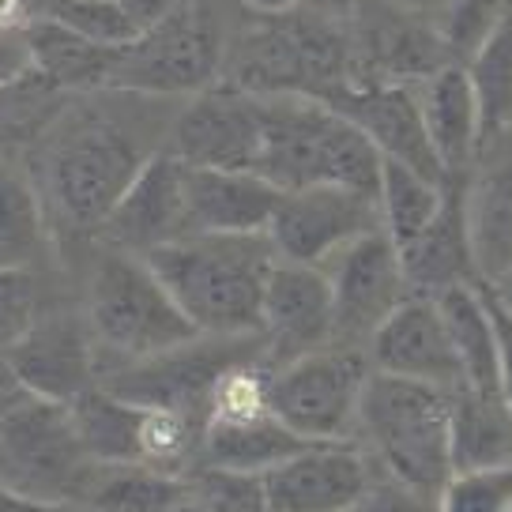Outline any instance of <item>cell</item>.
<instances>
[{
  "mask_svg": "<svg viewBox=\"0 0 512 512\" xmlns=\"http://www.w3.org/2000/svg\"><path fill=\"white\" fill-rule=\"evenodd\" d=\"M80 106H68L49 121L42 147V181L49 204L64 223L98 230L117 200L136 181L151 155L166 147L170 128L151 125L162 98L95 91Z\"/></svg>",
  "mask_w": 512,
  "mask_h": 512,
  "instance_id": "6da1fadb",
  "label": "cell"
},
{
  "mask_svg": "<svg viewBox=\"0 0 512 512\" xmlns=\"http://www.w3.org/2000/svg\"><path fill=\"white\" fill-rule=\"evenodd\" d=\"M144 260L200 336H260L264 283L279 260L268 234H192Z\"/></svg>",
  "mask_w": 512,
  "mask_h": 512,
  "instance_id": "7a4b0ae2",
  "label": "cell"
},
{
  "mask_svg": "<svg viewBox=\"0 0 512 512\" xmlns=\"http://www.w3.org/2000/svg\"><path fill=\"white\" fill-rule=\"evenodd\" d=\"M223 80L256 98L332 102L354 83L347 27L305 8L283 16H249L230 31Z\"/></svg>",
  "mask_w": 512,
  "mask_h": 512,
  "instance_id": "3957f363",
  "label": "cell"
},
{
  "mask_svg": "<svg viewBox=\"0 0 512 512\" xmlns=\"http://www.w3.org/2000/svg\"><path fill=\"white\" fill-rule=\"evenodd\" d=\"M264 147L256 174L279 192L339 185L377 196L381 155L358 128L317 98H260Z\"/></svg>",
  "mask_w": 512,
  "mask_h": 512,
  "instance_id": "277c9868",
  "label": "cell"
},
{
  "mask_svg": "<svg viewBox=\"0 0 512 512\" xmlns=\"http://www.w3.org/2000/svg\"><path fill=\"white\" fill-rule=\"evenodd\" d=\"M366 456L400 490L433 501L452 475L448 460V392L430 384L369 373L358 403V433Z\"/></svg>",
  "mask_w": 512,
  "mask_h": 512,
  "instance_id": "5b68a950",
  "label": "cell"
},
{
  "mask_svg": "<svg viewBox=\"0 0 512 512\" xmlns=\"http://www.w3.org/2000/svg\"><path fill=\"white\" fill-rule=\"evenodd\" d=\"M83 320L95 339L98 377L117 366H132L162 351H174L200 336L144 256L110 249V245L91 272Z\"/></svg>",
  "mask_w": 512,
  "mask_h": 512,
  "instance_id": "8992f818",
  "label": "cell"
},
{
  "mask_svg": "<svg viewBox=\"0 0 512 512\" xmlns=\"http://www.w3.org/2000/svg\"><path fill=\"white\" fill-rule=\"evenodd\" d=\"M230 23L219 0H189L174 16L121 46L106 91L185 102L223 80Z\"/></svg>",
  "mask_w": 512,
  "mask_h": 512,
  "instance_id": "52a82bcc",
  "label": "cell"
},
{
  "mask_svg": "<svg viewBox=\"0 0 512 512\" xmlns=\"http://www.w3.org/2000/svg\"><path fill=\"white\" fill-rule=\"evenodd\" d=\"M95 471L68 403L38 400L12 384L0 411V486L27 501L80 509Z\"/></svg>",
  "mask_w": 512,
  "mask_h": 512,
  "instance_id": "ba28073f",
  "label": "cell"
},
{
  "mask_svg": "<svg viewBox=\"0 0 512 512\" xmlns=\"http://www.w3.org/2000/svg\"><path fill=\"white\" fill-rule=\"evenodd\" d=\"M369 373L373 366L362 347L328 343L268 373V407L305 445L354 441Z\"/></svg>",
  "mask_w": 512,
  "mask_h": 512,
  "instance_id": "9c48e42d",
  "label": "cell"
},
{
  "mask_svg": "<svg viewBox=\"0 0 512 512\" xmlns=\"http://www.w3.org/2000/svg\"><path fill=\"white\" fill-rule=\"evenodd\" d=\"M245 358H264L260 336H196L174 351L110 369L98 377V384L140 407H170V411L204 418L211 388L219 384L226 369Z\"/></svg>",
  "mask_w": 512,
  "mask_h": 512,
  "instance_id": "30bf717a",
  "label": "cell"
},
{
  "mask_svg": "<svg viewBox=\"0 0 512 512\" xmlns=\"http://www.w3.org/2000/svg\"><path fill=\"white\" fill-rule=\"evenodd\" d=\"M264 147V106L234 83H211L177 106L166 151L185 166L204 170H249L256 174Z\"/></svg>",
  "mask_w": 512,
  "mask_h": 512,
  "instance_id": "8fae6325",
  "label": "cell"
},
{
  "mask_svg": "<svg viewBox=\"0 0 512 512\" xmlns=\"http://www.w3.org/2000/svg\"><path fill=\"white\" fill-rule=\"evenodd\" d=\"M332 290V343L362 347L411 294L400 249L384 230H369L320 264Z\"/></svg>",
  "mask_w": 512,
  "mask_h": 512,
  "instance_id": "7c38bea8",
  "label": "cell"
},
{
  "mask_svg": "<svg viewBox=\"0 0 512 512\" xmlns=\"http://www.w3.org/2000/svg\"><path fill=\"white\" fill-rule=\"evenodd\" d=\"M369 230H381L377 196L339 185H309V189L279 192V204L264 234L279 260L320 268L343 245H351Z\"/></svg>",
  "mask_w": 512,
  "mask_h": 512,
  "instance_id": "4fadbf2b",
  "label": "cell"
},
{
  "mask_svg": "<svg viewBox=\"0 0 512 512\" xmlns=\"http://www.w3.org/2000/svg\"><path fill=\"white\" fill-rule=\"evenodd\" d=\"M0 362L19 392L49 403H72L98 384L95 339L83 313H38L0 351Z\"/></svg>",
  "mask_w": 512,
  "mask_h": 512,
  "instance_id": "5bb4252c",
  "label": "cell"
},
{
  "mask_svg": "<svg viewBox=\"0 0 512 512\" xmlns=\"http://www.w3.org/2000/svg\"><path fill=\"white\" fill-rule=\"evenodd\" d=\"M343 27L351 38L354 83H418L452 64L430 19L411 16L392 0H358Z\"/></svg>",
  "mask_w": 512,
  "mask_h": 512,
  "instance_id": "9a60e30c",
  "label": "cell"
},
{
  "mask_svg": "<svg viewBox=\"0 0 512 512\" xmlns=\"http://www.w3.org/2000/svg\"><path fill=\"white\" fill-rule=\"evenodd\" d=\"M268 512H354L373 494V460L358 441L305 445L264 475Z\"/></svg>",
  "mask_w": 512,
  "mask_h": 512,
  "instance_id": "2e32d148",
  "label": "cell"
},
{
  "mask_svg": "<svg viewBox=\"0 0 512 512\" xmlns=\"http://www.w3.org/2000/svg\"><path fill=\"white\" fill-rule=\"evenodd\" d=\"M366 354L369 366L388 377L430 384L448 396L464 388L460 358L452 351L445 317L437 309V298H426V294H407L392 309V317L373 332Z\"/></svg>",
  "mask_w": 512,
  "mask_h": 512,
  "instance_id": "e0dca14e",
  "label": "cell"
},
{
  "mask_svg": "<svg viewBox=\"0 0 512 512\" xmlns=\"http://www.w3.org/2000/svg\"><path fill=\"white\" fill-rule=\"evenodd\" d=\"M332 343V290L320 268L275 260L260 302V347L268 369Z\"/></svg>",
  "mask_w": 512,
  "mask_h": 512,
  "instance_id": "ac0fdd59",
  "label": "cell"
},
{
  "mask_svg": "<svg viewBox=\"0 0 512 512\" xmlns=\"http://www.w3.org/2000/svg\"><path fill=\"white\" fill-rule=\"evenodd\" d=\"M110 249L147 256L189 238V211H185V162L174 159L166 147L151 155L136 181L117 200V208L98 226Z\"/></svg>",
  "mask_w": 512,
  "mask_h": 512,
  "instance_id": "d6986e66",
  "label": "cell"
},
{
  "mask_svg": "<svg viewBox=\"0 0 512 512\" xmlns=\"http://www.w3.org/2000/svg\"><path fill=\"white\" fill-rule=\"evenodd\" d=\"M324 106L343 113L377 147L384 162H400L415 174L448 185L430 147L426 125H422V113H418L415 83H351L343 95Z\"/></svg>",
  "mask_w": 512,
  "mask_h": 512,
  "instance_id": "ffe728a7",
  "label": "cell"
},
{
  "mask_svg": "<svg viewBox=\"0 0 512 512\" xmlns=\"http://www.w3.org/2000/svg\"><path fill=\"white\" fill-rule=\"evenodd\" d=\"M467 238L479 283L512 272V136L479 151L464 181Z\"/></svg>",
  "mask_w": 512,
  "mask_h": 512,
  "instance_id": "44dd1931",
  "label": "cell"
},
{
  "mask_svg": "<svg viewBox=\"0 0 512 512\" xmlns=\"http://www.w3.org/2000/svg\"><path fill=\"white\" fill-rule=\"evenodd\" d=\"M279 189L249 170L185 166V211L192 234H264Z\"/></svg>",
  "mask_w": 512,
  "mask_h": 512,
  "instance_id": "7402d4cb",
  "label": "cell"
},
{
  "mask_svg": "<svg viewBox=\"0 0 512 512\" xmlns=\"http://www.w3.org/2000/svg\"><path fill=\"white\" fill-rule=\"evenodd\" d=\"M415 98L445 181H467L479 159V110L464 64L452 61L426 80H418Z\"/></svg>",
  "mask_w": 512,
  "mask_h": 512,
  "instance_id": "603a6c76",
  "label": "cell"
},
{
  "mask_svg": "<svg viewBox=\"0 0 512 512\" xmlns=\"http://www.w3.org/2000/svg\"><path fill=\"white\" fill-rule=\"evenodd\" d=\"M400 264L411 294H426V298H437L452 287H475L479 283L471 238H467L464 181H448L441 211L433 215V223L407 249H400Z\"/></svg>",
  "mask_w": 512,
  "mask_h": 512,
  "instance_id": "cb8c5ba5",
  "label": "cell"
},
{
  "mask_svg": "<svg viewBox=\"0 0 512 512\" xmlns=\"http://www.w3.org/2000/svg\"><path fill=\"white\" fill-rule=\"evenodd\" d=\"M19 42L27 53V72L53 95L106 91L117 53H121V46H102L46 19H31L19 34Z\"/></svg>",
  "mask_w": 512,
  "mask_h": 512,
  "instance_id": "d4e9b609",
  "label": "cell"
},
{
  "mask_svg": "<svg viewBox=\"0 0 512 512\" xmlns=\"http://www.w3.org/2000/svg\"><path fill=\"white\" fill-rule=\"evenodd\" d=\"M448 460L452 471L512 464V411L501 392L460 388L448 396Z\"/></svg>",
  "mask_w": 512,
  "mask_h": 512,
  "instance_id": "484cf974",
  "label": "cell"
},
{
  "mask_svg": "<svg viewBox=\"0 0 512 512\" xmlns=\"http://www.w3.org/2000/svg\"><path fill=\"white\" fill-rule=\"evenodd\" d=\"M437 309L445 317L452 351L460 358L464 388L479 392H501V351H497V328L490 305L482 298V287H452L437 294Z\"/></svg>",
  "mask_w": 512,
  "mask_h": 512,
  "instance_id": "4316f807",
  "label": "cell"
},
{
  "mask_svg": "<svg viewBox=\"0 0 512 512\" xmlns=\"http://www.w3.org/2000/svg\"><path fill=\"white\" fill-rule=\"evenodd\" d=\"M68 415L95 464H140V403H128L95 384L68 403Z\"/></svg>",
  "mask_w": 512,
  "mask_h": 512,
  "instance_id": "83f0119b",
  "label": "cell"
},
{
  "mask_svg": "<svg viewBox=\"0 0 512 512\" xmlns=\"http://www.w3.org/2000/svg\"><path fill=\"white\" fill-rule=\"evenodd\" d=\"M464 64L475 110H479V151L512 136V16L482 42Z\"/></svg>",
  "mask_w": 512,
  "mask_h": 512,
  "instance_id": "f1b7e54d",
  "label": "cell"
},
{
  "mask_svg": "<svg viewBox=\"0 0 512 512\" xmlns=\"http://www.w3.org/2000/svg\"><path fill=\"white\" fill-rule=\"evenodd\" d=\"M448 185L407 170L400 162L381 159V181H377V211L381 230L392 238L396 249H407L411 241L433 223V215L445 204Z\"/></svg>",
  "mask_w": 512,
  "mask_h": 512,
  "instance_id": "f546056e",
  "label": "cell"
},
{
  "mask_svg": "<svg viewBox=\"0 0 512 512\" xmlns=\"http://www.w3.org/2000/svg\"><path fill=\"white\" fill-rule=\"evenodd\" d=\"M181 501V479L144 464H98L83 512H170Z\"/></svg>",
  "mask_w": 512,
  "mask_h": 512,
  "instance_id": "4dcf8cb0",
  "label": "cell"
},
{
  "mask_svg": "<svg viewBox=\"0 0 512 512\" xmlns=\"http://www.w3.org/2000/svg\"><path fill=\"white\" fill-rule=\"evenodd\" d=\"M46 245V211L31 177L0 155V264L27 268Z\"/></svg>",
  "mask_w": 512,
  "mask_h": 512,
  "instance_id": "1f68e13d",
  "label": "cell"
},
{
  "mask_svg": "<svg viewBox=\"0 0 512 512\" xmlns=\"http://www.w3.org/2000/svg\"><path fill=\"white\" fill-rule=\"evenodd\" d=\"M31 19L57 23L102 46H128L140 34L117 0H31Z\"/></svg>",
  "mask_w": 512,
  "mask_h": 512,
  "instance_id": "d6a6232c",
  "label": "cell"
},
{
  "mask_svg": "<svg viewBox=\"0 0 512 512\" xmlns=\"http://www.w3.org/2000/svg\"><path fill=\"white\" fill-rule=\"evenodd\" d=\"M181 486L192 505L204 512H268L260 475L196 464L189 475H181Z\"/></svg>",
  "mask_w": 512,
  "mask_h": 512,
  "instance_id": "836d02e7",
  "label": "cell"
},
{
  "mask_svg": "<svg viewBox=\"0 0 512 512\" xmlns=\"http://www.w3.org/2000/svg\"><path fill=\"white\" fill-rule=\"evenodd\" d=\"M433 512H512V464L452 471L433 497Z\"/></svg>",
  "mask_w": 512,
  "mask_h": 512,
  "instance_id": "e575fe53",
  "label": "cell"
},
{
  "mask_svg": "<svg viewBox=\"0 0 512 512\" xmlns=\"http://www.w3.org/2000/svg\"><path fill=\"white\" fill-rule=\"evenodd\" d=\"M512 16V0H448L437 16V34L452 61H467Z\"/></svg>",
  "mask_w": 512,
  "mask_h": 512,
  "instance_id": "d590c367",
  "label": "cell"
},
{
  "mask_svg": "<svg viewBox=\"0 0 512 512\" xmlns=\"http://www.w3.org/2000/svg\"><path fill=\"white\" fill-rule=\"evenodd\" d=\"M38 317V283L31 268L0 264V351L23 336V328Z\"/></svg>",
  "mask_w": 512,
  "mask_h": 512,
  "instance_id": "8d00e7d4",
  "label": "cell"
},
{
  "mask_svg": "<svg viewBox=\"0 0 512 512\" xmlns=\"http://www.w3.org/2000/svg\"><path fill=\"white\" fill-rule=\"evenodd\" d=\"M482 298L490 305V317H494V328H497V351H501V384H497V388H501V400L509 403V411H512V320L490 302L486 290H482Z\"/></svg>",
  "mask_w": 512,
  "mask_h": 512,
  "instance_id": "74e56055",
  "label": "cell"
},
{
  "mask_svg": "<svg viewBox=\"0 0 512 512\" xmlns=\"http://www.w3.org/2000/svg\"><path fill=\"white\" fill-rule=\"evenodd\" d=\"M117 4L125 8V16L132 19L136 31H147V27L162 23L166 16H174L177 8H185L189 0H117Z\"/></svg>",
  "mask_w": 512,
  "mask_h": 512,
  "instance_id": "f35d334b",
  "label": "cell"
},
{
  "mask_svg": "<svg viewBox=\"0 0 512 512\" xmlns=\"http://www.w3.org/2000/svg\"><path fill=\"white\" fill-rule=\"evenodd\" d=\"M31 23V0H0V38H19Z\"/></svg>",
  "mask_w": 512,
  "mask_h": 512,
  "instance_id": "ab89813d",
  "label": "cell"
},
{
  "mask_svg": "<svg viewBox=\"0 0 512 512\" xmlns=\"http://www.w3.org/2000/svg\"><path fill=\"white\" fill-rule=\"evenodd\" d=\"M298 8H305V12H313L320 19H332V23H347L351 12L358 8V0H302Z\"/></svg>",
  "mask_w": 512,
  "mask_h": 512,
  "instance_id": "60d3db41",
  "label": "cell"
},
{
  "mask_svg": "<svg viewBox=\"0 0 512 512\" xmlns=\"http://www.w3.org/2000/svg\"><path fill=\"white\" fill-rule=\"evenodd\" d=\"M0 512H83L76 505H46V501H27L19 494H8L0 486Z\"/></svg>",
  "mask_w": 512,
  "mask_h": 512,
  "instance_id": "b9f144b4",
  "label": "cell"
},
{
  "mask_svg": "<svg viewBox=\"0 0 512 512\" xmlns=\"http://www.w3.org/2000/svg\"><path fill=\"white\" fill-rule=\"evenodd\" d=\"M479 287L486 290V294H490V302H494L497 309H501V313L512 320V272L501 275L497 283H479Z\"/></svg>",
  "mask_w": 512,
  "mask_h": 512,
  "instance_id": "7bdbcfd3",
  "label": "cell"
},
{
  "mask_svg": "<svg viewBox=\"0 0 512 512\" xmlns=\"http://www.w3.org/2000/svg\"><path fill=\"white\" fill-rule=\"evenodd\" d=\"M302 0H241V8L249 16H283V12H294Z\"/></svg>",
  "mask_w": 512,
  "mask_h": 512,
  "instance_id": "ee69618b",
  "label": "cell"
},
{
  "mask_svg": "<svg viewBox=\"0 0 512 512\" xmlns=\"http://www.w3.org/2000/svg\"><path fill=\"white\" fill-rule=\"evenodd\" d=\"M392 4H396V8H403V12H411V16L430 19L433 27H437V16L445 12L448 0H392Z\"/></svg>",
  "mask_w": 512,
  "mask_h": 512,
  "instance_id": "f6af8a7d",
  "label": "cell"
},
{
  "mask_svg": "<svg viewBox=\"0 0 512 512\" xmlns=\"http://www.w3.org/2000/svg\"><path fill=\"white\" fill-rule=\"evenodd\" d=\"M8 392H12V381L0 384V411H4V400H8Z\"/></svg>",
  "mask_w": 512,
  "mask_h": 512,
  "instance_id": "bcb514c9",
  "label": "cell"
},
{
  "mask_svg": "<svg viewBox=\"0 0 512 512\" xmlns=\"http://www.w3.org/2000/svg\"><path fill=\"white\" fill-rule=\"evenodd\" d=\"M8 381V373H4V362H0V384Z\"/></svg>",
  "mask_w": 512,
  "mask_h": 512,
  "instance_id": "7dc6e473",
  "label": "cell"
}]
</instances>
